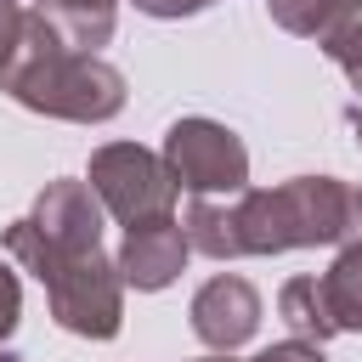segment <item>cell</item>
<instances>
[{"label": "cell", "instance_id": "e0dca14e", "mask_svg": "<svg viewBox=\"0 0 362 362\" xmlns=\"http://www.w3.org/2000/svg\"><path fill=\"white\" fill-rule=\"evenodd\" d=\"M17 34H23V6H17V0H0V74L11 68Z\"/></svg>", "mask_w": 362, "mask_h": 362}, {"label": "cell", "instance_id": "7c38bea8", "mask_svg": "<svg viewBox=\"0 0 362 362\" xmlns=\"http://www.w3.org/2000/svg\"><path fill=\"white\" fill-rule=\"evenodd\" d=\"M322 300H328V317L339 334H362V243H345L334 255V266L317 277Z\"/></svg>", "mask_w": 362, "mask_h": 362}, {"label": "cell", "instance_id": "2e32d148", "mask_svg": "<svg viewBox=\"0 0 362 362\" xmlns=\"http://www.w3.org/2000/svg\"><path fill=\"white\" fill-rule=\"evenodd\" d=\"M17 322H23V283H17V272L0 260V339H6Z\"/></svg>", "mask_w": 362, "mask_h": 362}, {"label": "cell", "instance_id": "ffe728a7", "mask_svg": "<svg viewBox=\"0 0 362 362\" xmlns=\"http://www.w3.org/2000/svg\"><path fill=\"white\" fill-rule=\"evenodd\" d=\"M0 362H23V356H11V351H0Z\"/></svg>", "mask_w": 362, "mask_h": 362}, {"label": "cell", "instance_id": "30bf717a", "mask_svg": "<svg viewBox=\"0 0 362 362\" xmlns=\"http://www.w3.org/2000/svg\"><path fill=\"white\" fill-rule=\"evenodd\" d=\"M266 11H272V23H277V28H288V34H300V40L328 45L345 23H356V17H362V0H266Z\"/></svg>", "mask_w": 362, "mask_h": 362}, {"label": "cell", "instance_id": "ac0fdd59", "mask_svg": "<svg viewBox=\"0 0 362 362\" xmlns=\"http://www.w3.org/2000/svg\"><path fill=\"white\" fill-rule=\"evenodd\" d=\"M130 6L147 11V17H164V23H170V17H192V11H204L209 0H130Z\"/></svg>", "mask_w": 362, "mask_h": 362}, {"label": "cell", "instance_id": "5b68a950", "mask_svg": "<svg viewBox=\"0 0 362 362\" xmlns=\"http://www.w3.org/2000/svg\"><path fill=\"white\" fill-rule=\"evenodd\" d=\"M164 170L175 175V187H187L192 198H215V192H243L249 187V147L238 130H226L221 119H204V113H187L164 130V147H158Z\"/></svg>", "mask_w": 362, "mask_h": 362}, {"label": "cell", "instance_id": "7a4b0ae2", "mask_svg": "<svg viewBox=\"0 0 362 362\" xmlns=\"http://www.w3.org/2000/svg\"><path fill=\"white\" fill-rule=\"evenodd\" d=\"M243 255H288L317 243H362V187L339 175H294L283 187H243L232 198Z\"/></svg>", "mask_w": 362, "mask_h": 362}, {"label": "cell", "instance_id": "3957f363", "mask_svg": "<svg viewBox=\"0 0 362 362\" xmlns=\"http://www.w3.org/2000/svg\"><path fill=\"white\" fill-rule=\"evenodd\" d=\"M85 249H102V204H96L90 181H79V175L45 181V192L34 198V209L6 226V255L23 272H34V277H40L45 260L85 255Z\"/></svg>", "mask_w": 362, "mask_h": 362}, {"label": "cell", "instance_id": "9c48e42d", "mask_svg": "<svg viewBox=\"0 0 362 362\" xmlns=\"http://www.w3.org/2000/svg\"><path fill=\"white\" fill-rule=\"evenodd\" d=\"M34 11L62 34V45L90 51V57H96V45L113 40V23H119V0H40Z\"/></svg>", "mask_w": 362, "mask_h": 362}, {"label": "cell", "instance_id": "52a82bcc", "mask_svg": "<svg viewBox=\"0 0 362 362\" xmlns=\"http://www.w3.org/2000/svg\"><path fill=\"white\" fill-rule=\"evenodd\" d=\"M187 322H192V334H198L209 351L232 356L238 345H249V339L260 334V294H255L249 277L221 272V277H209V283L192 294Z\"/></svg>", "mask_w": 362, "mask_h": 362}, {"label": "cell", "instance_id": "5bb4252c", "mask_svg": "<svg viewBox=\"0 0 362 362\" xmlns=\"http://www.w3.org/2000/svg\"><path fill=\"white\" fill-rule=\"evenodd\" d=\"M322 51H328V57H334V62L345 68L351 90L362 96V17H356V23H345V28H339V34H334V40L322 45Z\"/></svg>", "mask_w": 362, "mask_h": 362}, {"label": "cell", "instance_id": "9a60e30c", "mask_svg": "<svg viewBox=\"0 0 362 362\" xmlns=\"http://www.w3.org/2000/svg\"><path fill=\"white\" fill-rule=\"evenodd\" d=\"M192 362H238V356H221V351H209V356H192ZM243 362H322V345L283 339V345H266L260 356H243Z\"/></svg>", "mask_w": 362, "mask_h": 362}, {"label": "cell", "instance_id": "d6986e66", "mask_svg": "<svg viewBox=\"0 0 362 362\" xmlns=\"http://www.w3.org/2000/svg\"><path fill=\"white\" fill-rule=\"evenodd\" d=\"M351 136H356V147H362V96L351 102Z\"/></svg>", "mask_w": 362, "mask_h": 362}, {"label": "cell", "instance_id": "8fae6325", "mask_svg": "<svg viewBox=\"0 0 362 362\" xmlns=\"http://www.w3.org/2000/svg\"><path fill=\"white\" fill-rule=\"evenodd\" d=\"M181 232H187V249H192V255H209V260H238V255H243L232 204L192 198V204H187V215H181Z\"/></svg>", "mask_w": 362, "mask_h": 362}, {"label": "cell", "instance_id": "4fadbf2b", "mask_svg": "<svg viewBox=\"0 0 362 362\" xmlns=\"http://www.w3.org/2000/svg\"><path fill=\"white\" fill-rule=\"evenodd\" d=\"M277 317H283V322L294 328V339H305V345H322V339L339 334L334 317H328V300H322L317 277H288V283L277 288Z\"/></svg>", "mask_w": 362, "mask_h": 362}, {"label": "cell", "instance_id": "8992f818", "mask_svg": "<svg viewBox=\"0 0 362 362\" xmlns=\"http://www.w3.org/2000/svg\"><path fill=\"white\" fill-rule=\"evenodd\" d=\"M102 215L136 226V221H158L175 209V175L164 170V158L153 147H136V141H107L90 153V170H85Z\"/></svg>", "mask_w": 362, "mask_h": 362}, {"label": "cell", "instance_id": "277c9868", "mask_svg": "<svg viewBox=\"0 0 362 362\" xmlns=\"http://www.w3.org/2000/svg\"><path fill=\"white\" fill-rule=\"evenodd\" d=\"M45 300L57 328L79 334V339H113L124 328V277L113 266V255L85 249V255H57L40 266Z\"/></svg>", "mask_w": 362, "mask_h": 362}, {"label": "cell", "instance_id": "6da1fadb", "mask_svg": "<svg viewBox=\"0 0 362 362\" xmlns=\"http://www.w3.org/2000/svg\"><path fill=\"white\" fill-rule=\"evenodd\" d=\"M0 90L17 107L68 119V124H107L124 107V74L107 57L62 45V34L40 11H23V34L11 51V68L0 74Z\"/></svg>", "mask_w": 362, "mask_h": 362}, {"label": "cell", "instance_id": "ba28073f", "mask_svg": "<svg viewBox=\"0 0 362 362\" xmlns=\"http://www.w3.org/2000/svg\"><path fill=\"white\" fill-rule=\"evenodd\" d=\"M187 255H192V249H187L181 221H175V215H158V221H136V226H124V243H119L113 266H119L124 288L158 294V288H170V283L181 277Z\"/></svg>", "mask_w": 362, "mask_h": 362}]
</instances>
